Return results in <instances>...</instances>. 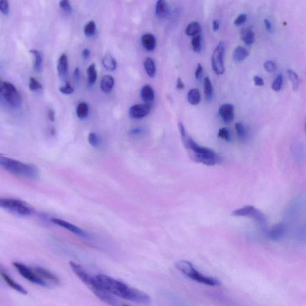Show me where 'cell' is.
I'll return each mask as SVG.
<instances>
[{
    "instance_id": "cb8c5ba5",
    "label": "cell",
    "mask_w": 306,
    "mask_h": 306,
    "mask_svg": "<svg viewBox=\"0 0 306 306\" xmlns=\"http://www.w3.org/2000/svg\"><path fill=\"white\" fill-rule=\"evenodd\" d=\"M241 38L245 45L248 46L252 45L255 41V34L251 28H245L241 32Z\"/></svg>"
},
{
    "instance_id": "f5cc1de1",
    "label": "cell",
    "mask_w": 306,
    "mask_h": 306,
    "mask_svg": "<svg viewBox=\"0 0 306 306\" xmlns=\"http://www.w3.org/2000/svg\"><path fill=\"white\" fill-rule=\"evenodd\" d=\"M142 129L139 128H134L131 129V131L129 132V133L131 135H138L141 134L142 132Z\"/></svg>"
},
{
    "instance_id": "816d5d0a",
    "label": "cell",
    "mask_w": 306,
    "mask_h": 306,
    "mask_svg": "<svg viewBox=\"0 0 306 306\" xmlns=\"http://www.w3.org/2000/svg\"><path fill=\"white\" fill-rule=\"evenodd\" d=\"M80 77V69L78 68L75 69L74 71V78L77 82H79Z\"/></svg>"
},
{
    "instance_id": "7a4b0ae2",
    "label": "cell",
    "mask_w": 306,
    "mask_h": 306,
    "mask_svg": "<svg viewBox=\"0 0 306 306\" xmlns=\"http://www.w3.org/2000/svg\"><path fill=\"white\" fill-rule=\"evenodd\" d=\"M178 128L184 146L187 150L191 160L207 166H215L221 163V157L217 153L208 148L199 146L193 138L188 136L182 123H178Z\"/></svg>"
},
{
    "instance_id": "5bb4252c",
    "label": "cell",
    "mask_w": 306,
    "mask_h": 306,
    "mask_svg": "<svg viewBox=\"0 0 306 306\" xmlns=\"http://www.w3.org/2000/svg\"><path fill=\"white\" fill-rule=\"evenodd\" d=\"M287 232L286 225L284 223H279L270 229L267 233V236L271 240L279 241L285 237Z\"/></svg>"
},
{
    "instance_id": "11a10c76",
    "label": "cell",
    "mask_w": 306,
    "mask_h": 306,
    "mask_svg": "<svg viewBox=\"0 0 306 306\" xmlns=\"http://www.w3.org/2000/svg\"><path fill=\"white\" fill-rule=\"evenodd\" d=\"M1 85L2 84H1V82H0V98H1Z\"/></svg>"
},
{
    "instance_id": "e575fe53",
    "label": "cell",
    "mask_w": 306,
    "mask_h": 306,
    "mask_svg": "<svg viewBox=\"0 0 306 306\" xmlns=\"http://www.w3.org/2000/svg\"><path fill=\"white\" fill-rule=\"evenodd\" d=\"M191 46L194 52L200 53L202 50V37L197 35L191 40Z\"/></svg>"
},
{
    "instance_id": "9a60e30c",
    "label": "cell",
    "mask_w": 306,
    "mask_h": 306,
    "mask_svg": "<svg viewBox=\"0 0 306 306\" xmlns=\"http://www.w3.org/2000/svg\"><path fill=\"white\" fill-rule=\"evenodd\" d=\"M219 115L224 123L232 122L235 118V107L231 103H224L219 109Z\"/></svg>"
},
{
    "instance_id": "52a82bcc",
    "label": "cell",
    "mask_w": 306,
    "mask_h": 306,
    "mask_svg": "<svg viewBox=\"0 0 306 306\" xmlns=\"http://www.w3.org/2000/svg\"><path fill=\"white\" fill-rule=\"evenodd\" d=\"M1 97L3 98L8 104L14 108H17L22 105V100L19 92L15 85L9 82H4L1 85Z\"/></svg>"
},
{
    "instance_id": "7c38bea8",
    "label": "cell",
    "mask_w": 306,
    "mask_h": 306,
    "mask_svg": "<svg viewBox=\"0 0 306 306\" xmlns=\"http://www.w3.org/2000/svg\"><path fill=\"white\" fill-rule=\"evenodd\" d=\"M51 221L54 223V224L63 227L64 229L69 231V232L74 233L75 235L79 236L80 237L87 238V239H89L90 238L89 235L87 233L80 229V228L76 226V225L71 224V223L65 221V220H63L56 219V218L51 219Z\"/></svg>"
},
{
    "instance_id": "9f6ffc18",
    "label": "cell",
    "mask_w": 306,
    "mask_h": 306,
    "mask_svg": "<svg viewBox=\"0 0 306 306\" xmlns=\"http://www.w3.org/2000/svg\"><path fill=\"white\" fill-rule=\"evenodd\" d=\"M128 306L123 305V306Z\"/></svg>"
},
{
    "instance_id": "d590c367",
    "label": "cell",
    "mask_w": 306,
    "mask_h": 306,
    "mask_svg": "<svg viewBox=\"0 0 306 306\" xmlns=\"http://www.w3.org/2000/svg\"><path fill=\"white\" fill-rule=\"evenodd\" d=\"M283 76L281 74L277 75L273 84L272 85V89L275 92L280 91L282 89V85H283Z\"/></svg>"
},
{
    "instance_id": "603a6c76",
    "label": "cell",
    "mask_w": 306,
    "mask_h": 306,
    "mask_svg": "<svg viewBox=\"0 0 306 306\" xmlns=\"http://www.w3.org/2000/svg\"><path fill=\"white\" fill-rule=\"evenodd\" d=\"M204 95L207 102H211L214 97V89L211 80L208 77L204 78Z\"/></svg>"
},
{
    "instance_id": "30bf717a",
    "label": "cell",
    "mask_w": 306,
    "mask_h": 306,
    "mask_svg": "<svg viewBox=\"0 0 306 306\" xmlns=\"http://www.w3.org/2000/svg\"><path fill=\"white\" fill-rule=\"evenodd\" d=\"M224 42L220 41L219 45L214 49L212 56V66L215 73L221 75L224 73V56L225 53Z\"/></svg>"
},
{
    "instance_id": "ab89813d",
    "label": "cell",
    "mask_w": 306,
    "mask_h": 306,
    "mask_svg": "<svg viewBox=\"0 0 306 306\" xmlns=\"http://www.w3.org/2000/svg\"><path fill=\"white\" fill-rule=\"evenodd\" d=\"M59 90L65 95H70L74 92L73 87L71 86L69 83H67V84L64 86L59 88Z\"/></svg>"
},
{
    "instance_id": "484cf974",
    "label": "cell",
    "mask_w": 306,
    "mask_h": 306,
    "mask_svg": "<svg viewBox=\"0 0 306 306\" xmlns=\"http://www.w3.org/2000/svg\"><path fill=\"white\" fill-rule=\"evenodd\" d=\"M144 66L148 76L152 78L154 77L156 73V68L153 59L147 58L145 59Z\"/></svg>"
},
{
    "instance_id": "ac0fdd59",
    "label": "cell",
    "mask_w": 306,
    "mask_h": 306,
    "mask_svg": "<svg viewBox=\"0 0 306 306\" xmlns=\"http://www.w3.org/2000/svg\"><path fill=\"white\" fill-rule=\"evenodd\" d=\"M142 45L148 51H152L156 46V39L151 34H146L141 38Z\"/></svg>"
},
{
    "instance_id": "f546056e",
    "label": "cell",
    "mask_w": 306,
    "mask_h": 306,
    "mask_svg": "<svg viewBox=\"0 0 306 306\" xmlns=\"http://www.w3.org/2000/svg\"><path fill=\"white\" fill-rule=\"evenodd\" d=\"M88 82L90 85L95 84L97 79V71L95 64H92L87 69Z\"/></svg>"
},
{
    "instance_id": "7402d4cb",
    "label": "cell",
    "mask_w": 306,
    "mask_h": 306,
    "mask_svg": "<svg viewBox=\"0 0 306 306\" xmlns=\"http://www.w3.org/2000/svg\"><path fill=\"white\" fill-rule=\"evenodd\" d=\"M250 55V52L244 47L238 46L233 52V59L237 62H241L245 60Z\"/></svg>"
},
{
    "instance_id": "b9f144b4",
    "label": "cell",
    "mask_w": 306,
    "mask_h": 306,
    "mask_svg": "<svg viewBox=\"0 0 306 306\" xmlns=\"http://www.w3.org/2000/svg\"><path fill=\"white\" fill-rule=\"evenodd\" d=\"M247 20V15L246 14H240L238 16V17L236 19L235 21V25L237 27L244 24Z\"/></svg>"
},
{
    "instance_id": "c3c4849f",
    "label": "cell",
    "mask_w": 306,
    "mask_h": 306,
    "mask_svg": "<svg viewBox=\"0 0 306 306\" xmlns=\"http://www.w3.org/2000/svg\"><path fill=\"white\" fill-rule=\"evenodd\" d=\"M264 25H265V27L267 31H269V32L271 33L272 31V25L271 21L268 19H265L264 20Z\"/></svg>"
},
{
    "instance_id": "7bdbcfd3",
    "label": "cell",
    "mask_w": 306,
    "mask_h": 306,
    "mask_svg": "<svg viewBox=\"0 0 306 306\" xmlns=\"http://www.w3.org/2000/svg\"><path fill=\"white\" fill-rule=\"evenodd\" d=\"M59 6L61 9L64 10L65 12L67 13H70L72 11V7L70 5L69 2L67 0H62L59 2Z\"/></svg>"
},
{
    "instance_id": "4dcf8cb0",
    "label": "cell",
    "mask_w": 306,
    "mask_h": 306,
    "mask_svg": "<svg viewBox=\"0 0 306 306\" xmlns=\"http://www.w3.org/2000/svg\"><path fill=\"white\" fill-rule=\"evenodd\" d=\"M76 113L78 118L80 119H85L87 118L89 114V107L86 103L81 102L77 105Z\"/></svg>"
},
{
    "instance_id": "db71d44e",
    "label": "cell",
    "mask_w": 306,
    "mask_h": 306,
    "mask_svg": "<svg viewBox=\"0 0 306 306\" xmlns=\"http://www.w3.org/2000/svg\"><path fill=\"white\" fill-rule=\"evenodd\" d=\"M212 28H213L214 31H217L218 30H219L220 23L219 22V20H214L213 27H212Z\"/></svg>"
},
{
    "instance_id": "836d02e7",
    "label": "cell",
    "mask_w": 306,
    "mask_h": 306,
    "mask_svg": "<svg viewBox=\"0 0 306 306\" xmlns=\"http://www.w3.org/2000/svg\"><path fill=\"white\" fill-rule=\"evenodd\" d=\"M96 30H97L96 23L91 20L85 26L84 28L85 34L88 37H92L93 35H95Z\"/></svg>"
},
{
    "instance_id": "8d00e7d4",
    "label": "cell",
    "mask_w": 306,
    "mask_h": 306,
    "mask_svg": "<svg viewBox=\"0 0 306 306\" xmlns=\"http://www.w3.org/2000/svg\"><path fill=\"white\" fill-rule=\"evenodd\" d=\"M219 136L222 139L225 140L227 142H230L232 139L230 132L226 128L220 129L219 132Z\"/></svg>"
},
{
    "instance_id": "60d3db41",
    "label": "cell",
    "mask_w": 306,
    "mask_h": 306,
    "mask_svg": "<svg viewBox=\"0 0 306 306\" xmlns=\"http://www.w3.org/2000/svg\"><path fill=\"white\" fill-rule=\"evenodd\" d=\"M264 68L266 71L273 72L276 70V65L273 61H268L264 64Z\"/></svg>"
},
{
    "instance_id": "5b68a950",
    "label": "cell",
    "mask_w": 306,
    "mask_h": 306,
    "mask_svg": "<svg viewBox=\"0 0 306 306\" xmlns=\"http://www.w3.org/2000/svg\"><path fill=\"white\" fill-rule=\"evenodd\" d=\"M176 267L184 275L199 284L210 287H217L220 285L219 280L212 277L204 275L194 268L190 262L180 260L176 263Z\"/></svg>"
},
{
    "instance_id": "bcb514c9",
    "label": "cell",
    "mask_w": 306,
    "mask_h": 306,
    "mask_svg": "<svg viewBox=\"0 0 306 306\" xmlns=\"http://www.w3.org/2000/svg\"><path fill=\"white\" fill-rule=\"evenodd\" d=\"M254 81L255 85L257 86H263L264 85V80L261 77L259 76H255L254 77Z\"/></svg>"
},
{
    "instance_id": "1f68e13d",
    "label": "cell",
    "mask_w": 306,
    "mask_h": 306,
    "mask_svg": "<svg viewBox=\"0 0 306 306\" xmlns=\"http://www.w3.org/2000/svg\"><path fill=\"white\" fill-rule=\"evenodd\" d=\"M288 76H289L290 81L292 83L293 89L295 91H297L299 89L300 85V79L298 74L292 69L287 70Z\"/></svg>"
},
{
    "instance_id": "d6986e66",
    "label": "cell",
    "mask_w": 306,
    "mask_h": 306,
    "mask_svg": "<svg viewBox=\"0 0 306 306\" xmlns=\"http://www.w3.org/2000/svg\"><path fill=\"white\" fill-rule=\"evenodd\" d=\"M68 57H67L66 54L64 53L59 57L58 66H57V70H58L59 76L61 77H66L67 72H68Z\"/></svg>"
},
{
    "instance_id": "f6af8a7d",
    "label": "cell",
    "mask_w": 306,
    "mask_h": 306,
    "mask_svg": "<svg viewBox=\"0 0 306 306\" xmlns=\"http://www.w3.org/2000/svg\"><path fill=\"white\" fill-rule=\"evenodd\" d=\"M204 73V68L203 67H202V64H198V67H197V68L195 71V77L197 80H201L202 76H203Z\"/></svg>"
},
{
    "instance_id": "d6a6232c",
    "label": "cell",
    "mask_w": 306,
    "mask_h": 306,
    "mask_svg": "<svg viewBox=\"0 0 306 306\" xmlns=\"http://www.w3.org/2000/svg\"><path fill=\"white\" fill-rule=\"evenodd\" d=\"M235 128L238 138L242 141H245L248 137V131L245 126L242 123L238 122L236 123Z\"/></svg>"
},
{
    "instance_id": "d4e9b609",
    "label": "cell",
    "mask_w": 306,
    "mask_h": 306,
    "mask_svg": "<svg viewBox=\"0 0 306 306\" xmlns=\"http://www.w3.org/2000/svg\"><path fill=\"white\" fill-rule=\"evenodd\" d=\"M102 64L104 68L108 71H114L117 68L116 59L110 54H106L102 58Z\"/></svg>"
},
{
    "instance_id": "6da1fadb",
    "label": "cell",
    "mask_w": 306,
    "mask_h": 306,
    "mask_svg": "<svg viewBox=\"0 0 306 306\" xmlns=\"http://www.w3.org/2000/svg\"><path fill=\"white\" fill-rule=\"evenodd\" d=\"M95 278L101 287L111 294L142 305H149L151 302L150 297L146 293L129 287L113 277L100 274Z\"/></svg>"
},
{
    "instance_id": "ba28073f",
    "label": "cell",
    "mask_w": 306,
    "mask_h": 306,
    "mask_svg": "<svg viewBox=\"0 0 306 306\" xmlns=\"http://www.w3.org/2000/svg\"><path fill=\"white\" fill-rule=\"evenodd\" d=\"M233 215L235 217H249L255 220L261 226H265L266 219L262 212L253 206H246L233 211Z\"/></svg>"
},
{
    "instance_id": "8fae6325",
    "label": "cell",
    "mask_w": 306,
    "mask_h": 306,
    "mask_svg": "<svg viewBox=\"0 0 306 306\" xmlns=\"http://www.w3.org/2000/svg\"><path fill=\"white\" fill-rule=\"evenodd\" d=\"M33 268L37 275L48 285L49 287L57 286L60 283L58 277L48 270L39 266L34 267Z\"/></svg>"
},
{
    "instance_id": "ffe728a7",
    "label": "cell",
    "mask_w": 306,
    "mask_h": 306,
    "mask_svg": "<svg viewBox=\"0 0 306 306\" xmlns=\"http://www.w3.org/2000/svg\"><path fill=\"white\" fill-rule=\"evenodd\" d=\"M115 85V79L110 75H105L101 79V89L103 92L109 93L113 90Z\"/></svg>"
},
{
    "instance_id": "83f0119b",
    "label": "cell",
    "mask_w": 306,
    "mask_h": 306,
    "mask_svg": "<svg viewBox=\"0 0 306 306\" xmlns=\"http://www.w3.org/2000/svg\"><path fill=\"white\" fill-rule=\"evenodd\" d=\"M30 53L34 56L35 61L34 65V69L37 72H40L43 64V56L42 53L39 51L34 50V49L30 51Z\"/></svg>"
},
{
    "instance_id": "681fc988",
    "label": "cell",
    "mask_w": 306,
    "mask_h": 306,
    "mask_svg": "<svg viewBox=\"0 0 306 306\" xmlns=\"http://www.w3.org/2000/svg\"><path fill=\"white\" fill-rule=\"evenodd\" d=\"M48 115L51 121H54L55 120V114H54L53 110H49Z\"/></svg>"
},
{
    "instance_id": "e0dca14e",
    "label": "cell",
    "mask_w": 306,
    "mask_h": 306,
    "mask_svg": "<svg viewBox=\"0 0 306 306\" xmlns=\"http://www.w3.org/2000/svg\"><path fill=\"white\" fill-rule=\"evenodd\" d=\"M170 6L165 0H159L155 6V15L160 19L165 18L170 13Z\"/></svg>"
},
{
    "instance_id": "f907efd6",
    "label": "cell",
    "mask_w": 306,
    "mask_h": 306,
    "mask_svg": "<svg viewBox=\"0 0 306 306\" xmlns=\"http://www.w3.org/2000/svg\"><path fill=\"white\" fill-rule=\"evenodd\" d=\"M90 55V51L88 49H85L82 51V56L84 57V58L85 59H87L89 58Z\"/></svg>"
},
{
    "instance_id": "4316f807",
    "label": "cell",
    "mask_w": 306,
    "mask_h": 306,
    "mask_svg": "<svg viewBox=\"0 0 306 306\" xmlns=\"http://www.w3.org/2000/svg\"><path fill=\"white\" fill-rule=\"evenodd\" d=\"M201 93L198 89H191L188 93L187 100L191 105H198L201 102Z\"/></svg>"
},
{
    "instance_id": "2e32d148",
    "label": "cell",
    "mask_w": 306,
    "mask_h": 306,
    "mask_svg": "<svg viewBox=\"0 0 306 306\" xmlns=\"http://www.w3.org/2000/svg\"><path fill=\"white\" fill-rule=\"evenodd\" d=\"M0 275L1 276L4 282H6L8 286L12 288V289H15V291L21 293L22 294L25 295L27 294V290L23 289L21 285L17 283L1 267H0Z\"/></svg>"
},
{
    "instance_id": "44dd1931",
    "label": "cell",
    "mask_w": 306,
    "mask_h": 306,
    "mask_svg": "<svg viewBox=\"0 0 306 306\" xmlns=\"http://www.w3.org/2000/svg\"><path fill=\"white\" fill-rule=\"evenodd\" d=\"M141 96L142 100L144 101L145 103L150 104V103L154 100V92L151 85H145L142 88Z\"/></svg>"
},
{
    "instance_id": "8992f818",
    "label": "cell",
    "mask_w": 306,
    "mask_h": 306,
    "mask_svg": "<svg viewBox=\"0 0 306 306\" xmlns=\"http://www.w3.org/2000/svg\"><path fill=\"white\" fill-rule=\"evenodd\" d=\"M0 207L22 216H28L33 212L27 204L19 199L0 198Z\"/></svg>"
},
{
    "instance_id": "f1b7e54d",
    "label": "cell",
    "mask_w": 306,
    "mask_h": 306,
    "mask_svg": "<svg viewBox=\"0 0 306 306\" xmlns=\"http://www.w3.org/2000/svg\"><path fill=\"white\" fill-rule=\"evenodd\" d=\"M201 27L198 22H192L187 27L185 33L189 36L197 35L201 33Z\"/></svg>"
},
{
    "instance_id": "9c48e42d",
    "label": "cell",
    "mask_w": 306,
    "mask_h": 306,
    "mask_svg": "<svg viewBox=\"0 0 306 306\" xmlns=\"http://www.w3.org/2000/svg\"><path fill=\"white\" fill-rule=\"evenodd\" d=\"M13 265L19 272L20 275L28 280V281L31 282V283L40 285L43 287H49L48 285L37 275L33 268H30L25 264L19 263V262H14Z\"/></svg>"
},
{
    "instance_id": "7dc6e473",
    "label": "cell",
    "mask_w": 306,
    "mask_h": 306,
    "mask_svg": "<svg viewBox=\"0 0 306 306\" xmlns=\"http://www.w3.org/2000/svg\"><path fill=\"white\" fill-rule=\"evenodd\" d=\"M185 87L183 80L181 79V78H178L177 81H176V88L178 89L182 90Z\"/></svg>"
},
{
    "instance_id": "277c9868",
    "label": "cell",
    "mask_w": 306,
    "mask_h": 306,
    "mask_svg": "<svg viewBox=\"0 0 306 306\" xmlns=\"http://www.w3.org/2000/svg\"><path fill=\"white\" fill-rule=\"evenodd\" d=\"M0 167L12 174L28 180H36L39 176L38 169L35 165L23 163L2 154H0Z\"/></svg>"
},
{
    "instance_id": "4fadbf2b",
    "label": "cell",
    "mask_w": 306,
    "mask_h": 306,
    "mask_svg": "<svg viewBox=\"0 0 306 306\" xmlns=\"http://www.w3.org/2000/svg\"><path fill=\"white\" fill-rule=\"evenodd\" d=\"M151 110V105L149 103H140L132 106L129 109V115L132 118L139 119L149 115Z\"/></svg>"
},
{
    "instance_id": "3957f363",
    "label": "cell",
    "mask_w": 306,
    "mask_h": 306,
    "mask_svg": "<svg viewBox=\"0 0 306 306\" xmlns=\"http://www.w3.org/2000/svg\"><path fill=\"white\" fill-rule=\"evenodd\" d=\"M69 265L72 271L76 274V276L101 301L111 306H120L118 301L110 293L106 291L104 289L101 287L95 277H93L90 276L89 274H88L81 266L72 261L70 262Z\"/></svg>"
},
{
    "instance_id": "f35d334b",
    "label": "cell",
    "mask_w": 306,
    "mask_h": 306,
    "mask_svg": "<svg viewBox=\"0 0 306 306\" xmlns=\"http://www.w3.org/2000/svg\"><path fill=\"white\" fill-rule=\"evenodd\" d=\"M88 141L92 147H97L100 146V140L97 135L95 133L92 132V133L89 134V136H88Z\"/></svg>"
},
{
    "instance_id": "74e56055",
    "label": "cell",
    "mask_w": 306,
    "mask_h": 306,
    "mask_svg": "<svg viewBox=\"0 0 306 306\" xmlns=\"http://www.w3.org/2000/svg\"><path fill=\"white\" fill-rule=\"evenodd\" d=\"M29 87L31 90L35 91V90L42 89L43 85L38 81V80H36L35 78L31 77L30 79Z\"/></svg>"
},
{
    "instance_id": "ee69618b",
    "label": "cell",
    "mask_w": 306,
    "mask_h": 306,
    "mask_svg": "<svg viewBox=\"0 0 306 306\" xmlns=\"http://www.w3.org/2000/svg\"><path fill=\"white\" fill-rule=\"evenodd\" d=\"M0 12L4 15H7L9 12V2L7 1H0Z\"/></svg>"
}]
</instances>
